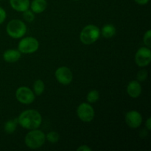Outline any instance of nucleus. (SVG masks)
Instances as JSON below:
<instances>
[{
    "label": "nucleus",
    "mask_w": 151,
    "mask_h": 151,
    "mask_svg": "<svg viewBox=\"0 0 151 151\" xmlns=\"http://www.w3.org/2000/svg\"><path fill=\"white\" fill-rule=\"evenodd\" d=\"M47 3L46 0H33L30 4L31 10L35 13H41L46 10Z\"/></svg>",
    "instance_id": "nucleus-14"
},
{
    "label": "nucleus",
    "mask_w": 151,
    "mask_h": 151,
    "mask_svg": "<svg viewBox=\"0 0 151 151\" xmlns=\"http://www.w3.org/2000/svg\"><path fill=\"white\" fill-rule=\"evenodd\" d=\"M77 114L83 122H89L94 119V111L92 106L88 103H83L80 105L77 109Z\"/></svg>",
    "instance_id": "nucleus-7"
},
{
    "label": "nucleus",
    "mask_w": 151,
    "mask_h": 151,
    "mask_svg": "<svg viewBox=\"0 0 151 151\" xmlns=\"http://www.w3.org/2000/svg\"><path fill=\"white\" fill-rule=\"evenodd\" d=\"M75 1H79V0H75Z\"/></svg>",
    "instance_id": "nucleus-27"
},
{
    "label": "nucleus",
    "mask_w": 151,
    "mask_h": 151,
    "mask_svg": "<svg viewBox=\"0 0 151 151\" xmlns=\"http://www.w3.org/2000/svg\"><path fill=\"white\" fill-rule=\"evenodd\" d=\"M146 128H147V130H151V118L149 117L148 119L146 121Z\"/></svg>",
    "instance_id": "nucleus-26"
},
{
    "label": "nucleus",
    "mask_w": 151,
    "mask_h": 151,
    "mask_svg": "<svg viewBox=\"0 0 151 151\" xmlns=\"http://www.w3.org/2000/svg\"><path fill=\"white\" fill-rule=\"evenodd\" d=\"M147 78V72L146 70H141L137 74V80L139 81H145Z\"/></svg>",
    "instance_id": "nucleus-22"
},
{
    "label": "nucleus",
    "mask_w": 151,
    "mask_h": 151,
    "mask_svg": "<svg viewBox=\"0 0 151 151\" xmlns=\"http://www.w3.org/2000/svg\"><path fill=\"white\" fill-rule=\"evenodd\" d=\"M143 41H144V44L147 46L148 48L151 47V30L149 29L147 32H145V34L144 35V38H143Z\"/></svg>",
    "instance_id": "nucleus-21"
},
{
    "label": "nucleus",
    "mask_w": 151,
    "mask_h": 151,
    "mask_svg": "<svg viewBox=\"0 0 151 151\" xmlns=\"http://www.w3.org/2000/svg\"><path fill=\"white\" fill-rule=\"evenodd\" d=\"M21 58V52L16 50H7L3 54V58L8 63H15Z\"/></svg>",
    "instance_id": "nucleus-12"
},
{
    "label": "nucleus",
    "mask_w": 151,
    "mask_h": 151,
    "mask_svg": "<svg viewBox=\"0 0 151 151\" xmlns=\"http://www.w3.org/2000/svg\"><path fill=\"white\" fill-rule=\"evenodd\" d=\"M39 43L33 37H27L20 41L19 44V51L24 54H31L38 50Z\"/></svg>",
    "instance_id": "nucleus-5"
},
{
    "label": "nucleus",
    "mask_w": 151,
    "mask_h": 151,
    "mask_svg": "<svg viewBox=\"0 0 151 151\" xmlns=\"http://www.w3.org/2000/svg\"><path fill=\"white\" fill-rule=\"evenodd\" d=\"M127 92L133 98L138 97L142 93V86L137 81H131L127 86Z\"/></svg>",
    "instance_id": "nucleus-11"
},
{
    "label": "nucleus",
    "mask_w": 151,
    "mask_h": 151,
    "mask_svg": "<svg viewBox=\"0 0 151 151\" xmlns=\"http://www.w3.org/2000/svg\"><path fill=\"white\" fill-rule=\"evenodd\" d=\"M99 98H100V94L97 90H91L87 94V100L90 103H96Z\"/></svg>",
    "instance_id": "nucleus-18"
},
{
    "label": "nucleus",
    "mask_w": 151,
    "mask_h": 151,
    "mask_svg": "<svg viewBox=\"0 0 151 151\" xmlns=\"http://www.w3.org/2000/svg\"><path fill=\"white\" fill-rule=\"evenodd\" d=\"M33 88L34 93H35L36 95H41V94L44 92V88H45L44 83L41 80H37V81H35V83H34Z\"/></svg>",
    "instance_id": "nucleus-17"
},
{
    "label": "nucleus",
    "mask_w": 151,
    "mask_h": 151,
    "mask_svg": "<svg viewBox=\"0 0 151 151\" xmlns=\"http://www.w3.org/2000/svg\"><path fill=\"white\" fill-rule=\"evenodd\" d=\"M45 139V134L42 131L38 129H33L27 134L24 142L26 145L30 149H37L44 144Z\"/></svg>",
    "instance_id": "nucleus-2"
},
{
    "label": "nucleus",
    "mask_w": 151,
    "mask_h": 151,
    "mask_svg": "<svg viewBox=\"0 0 151 151\" xmlns=\"http://www.w3.org/2000/svg\"><path fill=\"white\" fill-rule=\"evenodd\" d=\"M126 124L131 128H137L141 125L142 122V117L141 114L137 111H128L125 115Z\"/></svg>",
    "instance_id": "nucleus-10"
},
{
    "label": "nucleus",
    "mask_w": 151,
    "mask_h": 151,
    "mask_svg": "<svg viewBox=\"0 0 151 151\" xmlns=\"http://www.w3.org/2000/svg\"><path fill=\"white\" fill-rule=\"evenodd\" d=\"M18 123L27 130L37 129L42 122V117L38 111L35 110H27L19 115Z\"/></svg>",
    "instance_id": "nucleus-1"
},
{
    "label": "nucleus",
    "mask_w": 151,
    "mask_h": 151,
    "mask_svg": "<svg viewBox=\"0 0 151 151\" xmlns=\"http://www.w3.org/2000/svg\"><path fill=\"white\" fill-rule=\"evenodd\" d=\"M23 13H24V14H23L24 19L25 21H27V22H32V21L35 19V16H34V14H33V13H32V10H29L27 9V10L24 11Z\"/></svg>",
    "instance_id": "nucleus-20"
},
{
    "label": "nucleus",
    "mask_w": 151,
    "mask_h": 151,
    "mask_svg": "<svg viewBox=\"0 0 151 151\" xmlns=\"http://www.w3.org/2000/svg\"><path fill=\"white\" fill-rule=\"evenodd\" d=\"M100 35V30L97 26L94 24H88L82 29L80 35L81 42L86 45L95 42Z\"/></svg>",
    "instance_id": "nucleus-3"
},
{
    "label": "nucleus",
    "mask_w": 151,
    "mask_h": 151,
    "mask_svg": "<svg viewBox=\"0 0 151 151\" xmlns=\"http://www.w3.org/2000/svg\"><path fill=\"white\" fill-rule=\"evenodd\" d=\"M0 1H1V0H0Z\"/></svg>",
    "instance_id": "nucleus-28"
},
{
    "label": "nucleus",
    "mask_w": 151,
    "mask_h": 151,
    "mask_svg": "<svg viewBox=\"0 0 151 151\" xmlns=\"http://www.w3.org/2000/svg\"><path fill=\"white\" fill-rule=\"evenodd\" d=\"M78 151H91V148L87 145H82L77 149Z\"/></svg>",
    "instance_id": "nucleus-24"
},
{
    "label": "nucleus",
    "mask_w": 151,
    "mask_h": 151,
    "mask_svg": "<svg viewBox=\"0 0 151 151\" xmlns=\"http://www.w3.org/2000/svg\"><path fill=\"white\" fill-rule=\"evenodd\" d=\"M16 97L19 103L28 105L34 101L35 94L30 88L26 86H22L16 90Z\"/></svg>",
    "instance_id": "nucleus-6"
},
{
    "label": "nucleus",
    "mask_w": 151,
    "mask_h": 151,
    "mask_svg": "<svg viewBox=\"0 0 151 151\" xmlns=\"http://www.w3.org/2000/svg\"><path fill=\"white\" fill-rule=\"evenodd\" d=\"M59 138H60V136L55 131H51L46 136V139H47V141L51 143H56L57 142H58Z\"/></svg>",
    "instance_id": "nucleus-19"
},
{
    "label": "nucleus",
    "mask_w": 151,
    "mask_h": 151,
    "mask_svg": "<svg viewBox=\"0 0 151 151\" xmlns=\"http://www.w3.org/2000/svg\"><path fill=\"white\" fill-rule=\"evenodd\" d=\"M101 33L103 36L105 37V38H112L115 35V33H116V28H115V27L113 24H106L102 28Z\"/></svg>",
    "instance_id": "nucleus-15"
},
{
    "label": "nucleus",
    "mask_w": 151,
    "mask_h": 151,
    "mask_svg": "<svg viewBox=\"0 0 151 151\" xmlns=\"http://www.w3.org/2000/svg\"><path fill=\"white\" fill-rule=\"evenodd\" d=\"M137 64L140 67L147 66L151 60V51L148 47H141L139 49L135 55Z\"/></svg>",
    "instance_id": "nucleus-8"
},
{
    "label": "nucleus",
    "mask_w": 151,
    "mask_h": 151,
    "mask_svg": "<svg viewBox=\"0 0 151 151\" xmlns=\"http://www.w3.org/2000/svg\"><path fill=\"white\" fill-rule=\"evenodd\" d=\"M18 119H10V120L7 121L4 124V131L6 133L9 134H11L16 131V127L18 125Z\"/></svg>",
    "instance_id": "nucleus-16"
},
{
    "label": "nucleus",
    "mask_w": 151,
    "mask_h": 151,
    "mask_svg": "<svg viewBox=\"0 0 151 151\" xmlns=\"http://www.w3.org/2000/svg\"><path fill=\"white\" fill-rule=\"evenodd\" d=\"M10 4L15 10L24 12L29 7V0H10Z\"/></svg>",
    "instance_id": "nucleus-13"
},
{
    "label": "nucleus",
    "mask_w": 151,
    "mask_h": 151,
    "mask_svg": "<svg viewBox=\"0 0 151 151\" xmlns=\"http://www.w3.org/2000/svg\"><path fill=\"white\" fill-rule=\"evenodd\" d=\"M134 1L140 5H145V4H147L150 0H134Z\"/></svg>",
    "instance_id": "nucleus-25"
},
{
    "label": "nucleus",
    "mask_w": 151,
    "mask_h": 151,
    "mask_svg": "<svg viewBox=\"0 0 151 151\" xmlns=\"http://www.w3.org/2000/svg\"><path fill=\"white\" fill-rule=\"evenodd\" d=\"M6 30L11 38H20L26 33L27 27L25 24L21 20L13 19L8 22Z\"/></svg>",
    "instance_id": "nucleus-4"
},
{
    "label": "nucleus",
    "mask_w": 151,
    "mask_h": 151,
    "mask_svg": "<svg viewBox=\"0 0 151 151\" xmlns=\"http://www.w3.org/2000/svg\"><path fill=\"white\" fill-rule=\"evenodd\" d=\"M6 16H7V14H6L5 10L2 7H0V24L4 22L6 19Z\"/></svg>",
    "instance_id": "nucleus-23"
},
{
    "label": "nucleus",
    "mask_w": 151,
    "mask_h": 151,
    "mask_svg": "<svg viewBox=\"0 0 151 151\" xmlns=\"http://www.w3.org/2000/svg\"><path fill=\"white\" fill-rule=\"evenodd\" d=\"M55 75L57 81L63 85H69L73 79L72 71L66 66H60L58 68Z\"/></svg>",
    "instance_id": "nucleus-9"
}]
</instances>
